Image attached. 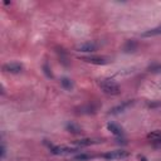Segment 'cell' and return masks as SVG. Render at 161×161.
<instances>
[{"label":"cell","instance_id":"obj_1","mask_svg":"<svg viewBox=\"0 0 161 161\" xmlns=\"http://www.w3.org/2000/svg\"><path fill=\"white\" fill-rule=\"evenodd\" d=\"M99 88L106 93V94H111V96H116L121 92V88L119 86L114 82V80H111V79H104V80H101L99 83Z\"/></svg>","mask_w":161,"mask_h":161},{"label":"cell","instance_id":"obj_2","mask_svg":"<svg viewBox=\"0 0 161 161\" xmlns=\"http://www.w3.org/2000/svg\"><path fill=\"white\" fill-rule=\"evenodd\" d=\"M128 156H130V153L125 150H114V151L106 152L103 155V157L107 160H122V158H126Z\"/></svg>","mask_w":161,"mask_h":161},{"label":"cell","instance_id":"obj_3","mask_svg":"<svg viewBox=\"0 0 161 161\" xmlns=\"http://www.w3.org/2000/svg\"><path fill=\"white\" fill-rule=\"evenodd\" d=\"M3 70L6 73H11V74H18L23 70V65L18 62H10V63H5L3 65Z\"/></svg>","mask_w":161,"mask_h":161},{"label":"cell","instance_id":"obj_4","mask_svg":"<svg viewBox=\"0 0 161 161\" xmlns=\"http://www.w3.org/2000/svg\"><path fill=\"white\" fill-rule=\"evenodd\" d=\"M75 151H78V148L67 147V146H52L50 147V152L53 155H69Z\"/></svg>","mask_w":161,"mask_h":161},{"label":"cell","instance_id":"obj_5","mask_svg":"<svg viewBox=\"0 0 161 161\" xmlns=\"http://www.w3.org/2000/svg\"><path fill=\"white\" fill-rule=\"evenodd\" d=\"M97 49H98V45H97V43H94V42L82 43V44H79V45L75 47V50L83 52V53H92V52H96Z\"/></svg>","mask_w":161,"mask_h":161},{"label":"cell","instance_id":"obj_6","mask_svg":"<svg viewBox=\"0 0 161 161\" xmlns=\"http://www.w3.org/2000/svg\"><path fill=\"white\" fill-rule=\"evenodd\" d=\"M82 60L91 63V64H97V65H104L109 63V59L106 57H82Z\"/></svg>","mask_w":161,"mask_h":161},{"label":"cell","instance_id":"obj_7","mask_svg":"<svg viewBox=\"0 0 161 161\" xmlns=\"http://www.w3.org/2000/svg\"><path fill=\"white\" fill-rule=\"evenodd\" d=\"M133 103H135V101H126V102H123L122 104H118V106L113 107L112 109H109V113H112V114H116V113L123 112V111H126L128 107H131Z\"/></svg>","mask_w":161,"mask_h":161},{"label":"cell","instance_id":"obj_8","mask_svg":"<svg viewBox=\"0 0 161 161\" xmlns=\"http://www.w3.org/2000/svg\"><path fill=\"white\" fill-rule=\"evenodd\" d=\"M107 128H108V131H109L112 135H114V136H117V137L123 135V130H122V127L118 126V125L114 123V122H109V123H107Z\"/></svg>","mask_w":161,"mask_h":161},{"label":"cell","instance_id":"obj_9","mask_svg":"<svg viewBox=\"0 0 161 161\" xmlns=\"http://www.w3.org/2000/svg\"><path fill=\"white\" fill-rule=\"evenodd\" d=\"M65 128H67V131L68 132H70V133H74V135H78V133H80L82 132V128L78 126V125H75V123H68L67 126H65Z\"/></svg>","mask_w":161,"mask_h":161},{"label":"cell","instance_id":"obj_10","mask_svg":"<svg viewBox=\"0 0 161 161\" xmlns=\"http://www.w3.org/2000/svg\"><path fill=\"white\" fill-rule=\"evenodd\" d=\"M60 84H62V87H63L64 89H67V91L73 89V82H72L69 78H67V77H63V78L60 79Z\"/></svg>","mask_w":161,"mask_h":161},{"label":"cell","instance_id":"obj_11","mask_svg":"<svg viewBox=\"0 0 161 161\" xmlns=\"http://www.w3.org/2000/svg\"><path fill=\"white\" fill-rule=\"evenodd\" d=\"M97 141H93L91 138H82V140H78V141H74V143L79 147H84V146H89V145H93L96 143Z\"/></svg>","mask_w":161,"mask_h":161},{"label":"cell","instance_id":"obj_12","mask_svg":"<svg viewBox=\"0 0 161 161\" xmlns=\"http://www.w3.org/2000/svg\"><path fill=\"white\" fill-rule=\"evenodd\" d=\"M160 34H161V26H157V28L146 30L145 33H142V36H155V35H160Z\"/></svg>","mask_w":161,"mask_h":161},{"label":"cell","instance_id":"obj_13","mask_svg":"<svg viewBox=\"0 0 161 161\" xmlns=\"http://www.w3.org/2000/svg\"><path fill=\"white\" fill-rule=\"evenodd\" d=\"M147 138L150 141H152V142H157V141L161 140V132L160 131H153V132L147 135Z\"/></svg>","mask_w":161,"mask_h":161},{"label":"cell","instance_id":"obj_14","mask_svg":"<svg viewBox=\"0 0 161 161\" xmlns=\"http://www.w3.org/2000/svg\"><path fill=\"white\" fill-rule=\"evenodd\" d=\"M91 158H93V156H91L88 153H80V155H77L74 157L75 161H87V160H91Z\"/></svg>","mask_w":161,"mask_h":161},{"label":"cell","instance_id":"obj_15","mask_svg":"<svg viewBox=\"0 0 161 161\" xmlns=\"http://www.w3.org/2000/svg\"><path fill=\"white\" fill-rule=\"evenodd\" d=\"M148 72L152 73H160L161 72V64H152L148 67Z\"/></svg>","mask_w":161,"mask_h":161},{"label":"cell","instance_id":"obj_16","mask_svg":"<svg viewBox=\"0 0 161 161\" xmlns=\"http://www.w3.org/2000/svg\"><path fill=\"white\" fill-rule=\"evenodd\" d=\"M5 152H6L5 146H4V143H1V158H4V157H5Z\"/></svg>","mask_w":161,"mask_h":161},{"label":"cell","instance_id":"obj_17","mask_svg":"<svg viewBox=\"0 0 161 161\" xmlns=\"http://www.w3.org/2000/svg\"><path fill=\"white\" fill-rule=\"evenodd\" d=\"M138 158H140V160H142V161H146V158H145L143 156H138Z\"/></svg>","mask_w":161,"mask_h":161}]
</instances>
